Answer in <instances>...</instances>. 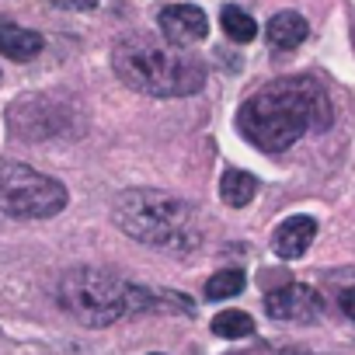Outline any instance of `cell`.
<instances>
[{
  "mask_svg": "<svg viewBox=\"0 0 355 355\" xmlns=\"http://www.w3.org/2000/svg\"><path fill=\"white\" fill-rule=\"evenodd\" d=\"M331 119V98L313 77H279L241 105L237 129L251 146L282 153L306 132H324Z\"/></svg>",
  "mask_w": 355,
  "mask_h": 355,
  "instance_id": "1",
  "label": "cell"
},
{
  "mask_svg": "<svg viewBox=\"0 0 355 355\" xmlns=\"http://www.w3.org/2000/svg\"><path fill=\"white\" fill-rule=\"evenodd\" d=\"M56 300L73 320L87 327H108L132 313H164V310L192 313V300L182 293H153L146 286H132L91 265L63 272L56 282Z\"/></svg>",
  "mask_w": 355,
  "mask_h": 355,
  "instance_id": "2",
  "label": "cell"
},
{
  "mask_svg": "<svg viewBox=\"0 0 355 355\" xmlns=\"http://www.w3.org/2000/svg\"><path fill=\"white\" fill-rule=\"evenodd\" d=\"M112 220L125 237L157 251H196L206 237L202 213L160 189H125L112 202Z\"/></svg>",
  "mask_w": 355,
  "mask_h": 355,
  "instance_id": "3",
  "label": "cell"
},
{
  "mask_svg": "<svg viewBox=\"0 0 355 355\" xmlns=\"http://www.w3.org/2000/svg\"><path fill=\"white\" fill-rule=\"evenodd\" d=\"M115 77L150 98H189L206 84V63L185 49H174L153 35H125L112 49Z\"/></svg>",
  "mask_w": 355,
  "mask_h": 355,
  "instance_id": "4",
  "label": "cell"
},
{
  "mask_svg": "<svg viewBox=\"0 0 355 355\" xmlns=\"http://www.w3.org/2000/svg\"><path fill=\"white\" fill-rule=\"evenodd\" d=\"M67 209V185L56 178L18 164L0 160V216L11 220H53Z\"/></svg>",
  "mask_w": 355,
  "mask_h": 355,
  "instance_id": "5",
  "label": "cell"
},
{
  "mask_svg": "<svg viewBox=\"0 0 355 355\" xmlns=\"http://www.w3.org/2000/svg\"><path fill=\"white\" fill-rule=\"evenodd\" d=\"M8 122H11V132L21 139H53V136H67L73 129L70 112L42 94L18 98L8 112Z\"/></svg>",
  "mask_w": 355,
  "mask_h": 355,
  "instance_id": "6",
  "label": "cell"
},
{
  "mask_svg": "<svg viewBox=\"0 0 355 355\" xmlns=\"http://www.w3.org/2000/svg\"><path fill=\"white\" fill-rule=\"evenodd\" d=\"M265 310L272 320H286V324H310L320 317V293L313 286L303 282H289L279 286L275 293L265 296Z\"/></svg>",
  "mask_w": 355,
  "mask_h": 355,
  "instance_id": "7",
  "label": "cell"
},
{
  "mask_svg": "<svg viewBox=\"0 0 355 355\" xmlns=\"http://www.w3.org/2000/svg\"><path fill=\"white\" fill-rule=\"evenodd\" d=\"M157 25H160V35L167 46L174 49H185L192 42H202L209 35V18L202 8L196 4H167L160 15H157Z\"/></svg>",
  "mask_w": 355,
  "mask_h": 355,
  "instance_id": "8",
  "label": "cell"
},
{
  "mask_svg": "<svg viewBox=\"0 0 355 355\" xmlns=\"http://www.w3.org/2000/svg\"><path fill=\"white\" fill-rule=\"evenodd\" d=\"M317 237V220L313 216H289L286 223H279V230L272 234V248L279 258L286 261H296L306 254V248L313 244Z\"/></svg>",
  "mask_w": 355,
  "mask_h": 355,
  "instance_id": "9",
  "label": "cell"
},
{
  "mask_svg": "<svg viewBox=\"0 0 355 355\" xmlns=\"http://www.w3.org/2000/svg\"><path fill=\"white\" fill-rule=\"evenodd\" d=\"M42 46H46V39L39 32L21 28L11 18H0V56H8L15 63H28L42 53Z\"/></svg>",
  "mask_w": 355,
  "mask_h": 355,
  "instance_id": "10",
  "label": "cell"
},
{
  "mask_svg": "<svg viewBox=\"0 0 355 355\" xmlns=\"http://www.w3.org/2000/svg\"><path fill=\"white\" fill-rule=\"evenodd\" d=\"M265 35H268V46L279 49V53H289L296 46H303V39L310 35V25L303 15L296 11H279L272 15V21L265 25Z\"/></svg>",
  "mask_w": 355,
  "mask_h": 355,
  "instance_id": "11",
  "label": "cell"
},
{
  "mask_svg": "<svg viewBox=\"0 0 355 355\" xmlns=\"http://www.w3.org/2000/svg\"><path fill=\"white\" fill-rule=\"evenodd\" d=\"M258 192V178L241 171V167H227L223 178H220V199L230 206V209H244Z\"/></svg>",
  "mask_w": 355,
  "mask_h": 355,
  "instance_id": "12",
  "label": "cell"
},
{
  "mask_svg": "<svg viewBox=\"0 0 355 355\" xmlns=\"http://www.w3.org/2000/svg\"><path fill=\"white\" fill-rule=\"evenodd\" d=\"M220 25H223L227 39H234V42H251V39L258 35V21H254L244 8H237V4H227V8H223Z\"/></svg>",
  "mask_w": 355,
  "mask_h": 355,
  "instance_id": "13",
  "label": "cell"
},
{
  "mask_svg": "<svg viewBox=\"0 0 355 355\" xmlns=\"http://www.w3.org/2000/svg\"><path fill=\"white\" fill-rule=\"evenodd\" d=\"M327 289L338 303V310L355 320V268H341V272H331L327 275Z\"/></svg>",
  "mask_w": 355,
  "mask_h": 355,
  "instance_id": "14",
  "label": "cell"
},
{
  "mask_svg": "<svg viewBox=\"0 0 355 355\" xmlns=\"http://www.w3.org/2000/svg\"><path fill=\"white\" fill-rule=\"evenodd\" d=\"M213 331L220 338H248L254 331V320L244 310H223V313L213 317Z\"/></svg>",
  "mask_w": 355,
  "mask_h": 355,
  "instance_id": "15",
  "label": "cell"
},
{
  "mask_svg": "<svg viewBox=\"0 0 355 355\" xmlns=\"http://www.w3.org/2000/svg\"><path fill=\"white\" fill-rule=\"evenodd\" d=\"M244 272H237V268H223V272H216L209 282H206V296L209 300H230V296H237L241 289H244Z\"/></svg>",
  "mask_w": 355,
  "mask_h": 355,
  "instance_id": "16",
  "label": "cell"
},
{
  "mask_svg": "<svg viewBox=\"0 0 355 355\" xmlns=\"http://www.w3.org/2000/svg\"><path fill=\"white\" fill-rule=\"evenodd\" d=\"M53 4L63 8V11H94L98 0H53Z\"/></svg>",
  "mask_w": 355,
  "mask_h": 355,
  "instance_id": "17",
  "label": "cell"
},
{
  "mask_svg": "<svg viewBox=\"0 0 355 355\" xmlns=\"http://www.w3.org/2000/svg\"><path fill=\"white\" fill-rule=\"evenodd\" d=\"M282 355H310V352H303V348H286Z\"/></svg>",
  "mask_w": 355,
  "mask_h": 355,
  "instance_id": "18",
  "label": "cell"
},
{
  "mask_svg": "<svg viewBox=\"0 0 355 355\" xmlns=\"http://www.w3.org/2000/svg\"><path fill=\"white\" fill-rule=\"evenodd\" d=\"M150 355H160V352H150Z\"/></svg>",
  "mask_w": 355,
  "mask_h": 355,
  "instance_id": "19",
  "label": "cell"
}]
</instances>
